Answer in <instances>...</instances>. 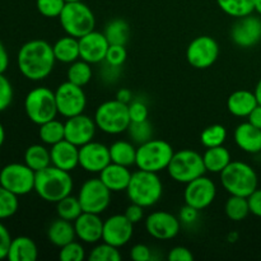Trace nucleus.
<instances>
[{"mask_svg": "<svg viewBox=\"0 0 261 261\" xmlns=\"http://www.w3.org/2000/svg\"><path fill=\"white\" fill-rule=\"evenodd\" d=\"M56 59L53 45L45 40H31L18 51L17 64L20 74L32 82L47 78L54 70Z\"/></svg>", "mask_w": 261, "mask_h": 261, "instance_id": "1", "label": "nucleus"}, {"mask_svg": "<svg viewBox=\"0 0 261 261\" xmlns=\"http://www.w3.org/2000/svg\"><path fill=\"white\" fill-rule=\"evenodd\" d=\"M74 181L70 172L60 170L55 166H48L36 172L35 191L42 200L47 203H58L70 195Z\"/></svg>", "mask_w": 261, "mask_h": 261, "instance_id": "2", "label": "nucleus"}, {"mask_svg": "<svg viewBox=\"0 0 261 261\" xmlns=\"http://www.w3.org/2000/svg\"><path fill=\"white\" fill-rule=\"evenodd\" d=\"M126 194L130 203H135L143 208H150L155 205L162 198V180L158 173L138 170L133 172Z\"/></svg>", "mask_w": 261, "mask_h": 261, "instance_id": "3", "label": "nucleus"}, {"mask_svg": "<svg viewBox=\"0 0 261 261\" xmlns=\"http://www.w3.org/2000/svg\"><path fill=\"white\" fill-rule=\"evenodd\" d=\"M219 175L222 186L229 195L247 198L256 190L259 184L254 168L242 161H232Z\"/></svg>", "mask_w": 261, "mask_h": 261, "instance_id": "4", "label": "nucleus"}, {"mask_svg": "<svg viewBox=\"0 0 261 261\" xmlns=\"http://www.w3.org/2000/svg\"><path fill=\"white\" fill-rule=\"evenodd\" d=\"M173 153L175 150L170 143L152 138L148 142L138 145L135 166L138 170L160 173L161 171L167 170Z\"/></svg>", "mask_w": 261, "mask_h": 261, "instance_id": "5", "label": "nucleus"}, {"mask_svg": "<svg viewBox=\"0 0 261 261\" xmlns=\"http://www.w3.org/2000/svg\"><path fill=\"white\" fill-rule=\"evenodd\" d=\"M59 19L64 32L76 38L83 37L96 27V17L83 0L66 3Z\"/></svg>", "mask_w": 261, "mask_h": 261, "instance_id": "6", "label": "nucleus"}, {"mask_svg": "<svg viewBox=\"0 0 261 261\" xmlns=\"http://www.w3.org/2000/svg\"><path fill=\"white\" fill-rule=\"evenodd\" d=\"M93 119L97 127L109 135H119L125 133L132 122L127 105L122 103L116 98L99 105L94 112Z\"/></svg>", "mask_w": 261, "mask_h": 261, "instance_id": "7", "label": "nucleus"}, {"mask_svg": "<svg viewBox=\"0 0 261 261\" xmlns=\"http://www.w3.org/2000/svg\"><path fill=\"white\" fill-rule=\"evenodd\" d=\"M24 111L33 124L38 125L58 116L55 92L47 87H36L31 89L24 98Z\"/></svg>", "mask_w": 261, "mask_h": 261, "instance_id": "8", "label": "nucleus"}, {"mask_svg": "<svg viewBox=\"0 0 261 261\" xmlns=\"http://www.w3.org/2000/svg\"><path fill=\"white\" fill-rule=\"evenodd\" d=\"M166 171L173 181L186 185L190 181L205 175L206 168L200 153L193 149H182L173 153L172 160Z\"/></svg>", "mask_w": 261, "mask_h": 261, "instance_id": "9", "label": "nucleus"}, {"mask_svg": "<svg viewBox=\"0 0 261 261\" xmlns=\"http://www.w3.org/2000/svg\"><path fill=\"white\" fill-rule=\"evenodd\" d=\"M36 172L25 163H9L0 170V185L17 196L35 191Z\"/></svg>", "mask_w": 261, "mask_h": 261, "instance_id": "10", "label": "nucleus"}, {"mask_svg": "<svg viewBox=\"0 0 261 261\" xmlns=\"http://www.w3.org/2000/svg\"><path fill=\"white\" fill-rule=\"evenodd\" d=\"M78 199L83 212L102 214L111 203V191L99 177L88 178L81 186Z\"/></svg>", "mask_w": 261, "mask_h": 261, "instance_id": "11", "label": "nucleus"}, {"mask_svg": "<svg viewBox=\"0 0 261 261\" xmlns=\"http://www.w3.org/2000/svg\"><path fill=\"white\" fill-rule=\"evenodd\" d=\"M58 114L65 119L84 114L87 107V96L83 87H79L66 81L61 83L55 91Z\"/></svg>", "mask_w": 261, "mask_h": 261, "instance_id": "12", "label": "nucleus"}, {"mask_svg": "<svg viewBox=\"0 0 261 261\" xmlns=\"http://www.w3.org/2000/svg\"><path fill=\"white\" fill-rule=\"evenodd\" d=\"M219 45L211 36H198L186 48L188 63L195 69H208L218 60Z\"/></svg>", "mask_w": 261, "mask_h": 261, "instance_id": "13", "label": "nucleus"}, {"mask_svg": "<svg viewBox=\"0 0 261 261\" xmlns=\"http://www.w3.org/2000/svg\"><path fill=\"white\" fill-rule=\"evenodd\" d=\"M216 196V182L212 178L206 177L205 175L186 184L185 191H184L185 204L194 206L198 211L208 208L211 204H213Z\"/></svg>", "mask_w": 261, "mask_h": 261, "instance_id": "14", "label": "nucleus"}, {"mask_svg": "<svg viewBox=\"0 0 261 261\" xmlns=\"http://www.w3.org/2000/svg\"><path fill=\"white\" fill-rule=\"evenodd\" d=\"M181 221L168 212H153L145 219V231L155 240H172L180 233Z\"/></svg>", "mask_w": 261, "mask_h": 261, "instance_id": "15", "label": "nucleus"}, {"mask_svg": "<svg viewBox=\"0 0 261 261\" xmlns=\"http://www.w3.org/2000/svg\"><path fill=\"white\" fill-rule=\"evenodd\" d=\"M231 40L239 47L250 48L261 41V19L250 14L237 18L231 28Z\"/></svg>", "mask_w": 261, "mask_h": 261, "instance_id": "16", "label": "nucleus"}, {"mask_svg": "<svg viewBox=\"0 0 261 261\" xmlns=\"http://www.w3.org/2000/svg\"><path fill=\"white\" fill-rule=\"evenodd\" d=\"M134 233V224L125 217V214H114L103 221L102 241L115 247H124L132 240Z\"/></svg>", "mask_w": 261, "mask_h": 261, "instance_id": "17", "label": "nucleus"}, {"mask_svg": "<svg viewBox=\"0 0 261 261\" xmlns=\"http://www.w3.org/2000/svg\"><path fill=\"white\" fill-rule=\"evenodd\" d=\"M111 163L110 148L99 142H89L79 147V166L86 172L99 173Z\"/></svg>", "mask_w": 261, "mask_h": 261, "instance_id": "18", "label": "nucleus"}, {"mask_svg": "<svg viewBox=\"0 0 261 261\" xmlns=\"http://www.w3.org/2000/svg\"><path fill=\"white\" fill-rule=\"evenodd\" d=\"M64 125H65V139L76 147H82L92 142L96 135V130L98 129L94 119L84 114L69 117Z\"/></svg>", "mask_w": 261, "mask_h": 261, "instance_id": "19", "label": "nucleus"}, {"mask_svg": "<svg viewBox=\"0 0 261 261\" xmlns=\"http://www.w3.org/2000/svg\"><path fill=\"white\" fill-rule=\"evenodd\" d=\"M110 42L103 32L92 31L79 38V53L82 60L89 64L103 63Z\"/></svg>", "mask_w": 261, "mask_h": 261, "instance_id": "20", "label": "nucleus"}, {"mask_svg": "<svg viewBox=\"0 0 261 261\" xmlns=\"http://www.w3.org/2000/svg\"><path fill=\"white\" fill-rule=\"evenodd\" d=\"M74 223L76 239L84 244L94 245L102 240L103 233V221L99 218V214L83 212Z\"/></svg>", "mask_w": 261, "mask_h": 261, "instance_id": "21", "label": "nucleus"}, {"mask_svg": "<svg viewBox=\"0 0 261 261\" xmlns=\"http://www.w3.org/2000/svg\"><path fill=\"white\" fill-rule=\"evenodd\" d=\"M50 155L51 165L60 170L71 172L79 166V147L66 139L51 145Z\"/></svg>", "mask_w": 261, "mask_h": 261, "instance_id": "22", "label": "nucleus"}, {"mask_svg": "<svg viewBox=\"0 0 261 261\" xmlns=\"http://www.w3.org/2000/svg\"><path fill=\"white\" fill-rule=\"evenodd\" d=\"M132 175L133 172L129 167L111 162L99 172V178L111 193H120L126 191Z\"/></svg>", "mask_w": 261, "mask_h": 261, "instance_id": "23", "label": "nucleus"}, {"mask_svg": "<svg viewBox=\"0 0 261 261\" xmlns=\"http://www.w3.org/2000/svg\"><path fill=\"white\" fill-rule=\"evenodd\" d=\"M234 143L244 152L250 154H257L261 152V129L250 124L242 122L234 130Z\"/></svg>", "mask_w": 261, "mask_h": 261, "instance_id": "24", "label": "nucleus"}, {"mask_svg": "<svg viewBox=\"0 0 261 261\" xmlns=\"http://www.w3.org/2000/svg\"><path fill=\"white\" fill-rule=\"evenodd\" d=\"M257 105L259 103L255 93L247 89L234 91L227 99V109L229 114L236 117H247Z\"/></svg>", "mask_w": 261, "mask_h": 261, "instance_id": "25", "label": "nucleus"}, {"mask_svg": "<svg viewBox=\"0 0 261 261\" xmlns=\"http://www.w3.org/2000/svg\"><path fill=\"white\" fill-rule=\"evenodd\" d=\"M38 257L36 242L27 236H18L12 240L7 259L9 261H35Z\"/></svg>", "mask_w": 261, "mask_h": 261, "instance_id": "26", "label": "nucleus"}, {"mask_svg": "<svg viewBox=\"0 0 261 261\" xmlns=\"http://www.w3.org/2000/svg\"><path fill=\"white\" fill-rule=\"evenodd\" d=\"M47 239L54 246L59 247V249L63 247L64 245L74 241L76 239L74 223L58 217V219L51 222V224L48 226Z\"/></svg>", "mask_w": 261, "mask_h": 261, "instance_id": "27", "label": "nucleus"}, {"mask_svg": "<svg viewBox=\"0 0 261 261\" xmlns=\"http://www.w3.org/2000/svg\"><path fill=\"white\" fill-rule=\"evenodd\" d=\"M54 55L56 61H60L63 64H71L81 59L79 53V38L73 36H64L60 37L53 45Z\"/></svg>", "mask_w": 261, "mask_h": 261, "instance_id": "28", "label": "nucleus"}, {"mask_svg": "<svg viewBox=\"0 0 261 261\" xmlns=\"http://www.w3.org/2000/svg\"><path fill=\"white\" fill-rule=\"evenodd\" d=\"M203 161L206 172L221 173L232 162V158L231 153L224 145H218V147L206 148L205 153L203 154Z\"/></svg>", "mask_w": 261, "mask_h": 261, "instance_id": "29", "label": "nucleus"}, {"mask_svg": "<svg viewBox=\"0 0 261 261\" xmlns=\"http://www.w3.org/2000/svg\"><path fill=\"white\" fill-rule=\"evenodd\" d=\"M109 148L110 155H111V162L126 166V167H132V166L135 165V161H137V148L134 147L132 142L116 140Z\"/></svg>", "mask_w": 261, "mask_h": 261, "instance_id": "30", "label": "nucleus"}, {"mask_svg": "<svg viewBox=\"0 0 261 261\" xmlns=\"http://www.w3.org/2000/svg\"><path fill=\"white\" fill-rule=\"evenodd\" d=\"M24 163L35 172L51 166L50 149L42 144H32L25 149Z\"/></svg>", "mask_w": 261, "mask_h": 261, "instance_id": "31", "label": "nucleus"}, {"mask_svg": "<svg viewBox=\"0 0 261 261\" xmlns=\"http://www.w3.org/2000/svg\"><path fill=\"white\" fill-rule=\"evenodd\" d=\"M110 45H126L130 37L129 23L121 18L110 20L103 31Z\"/></svg>", "mask_w": 261, "mask_h": 261, "instance_id": "32", "label": "nucleus"}, {"mask_svg": "<svg viewBox=\"0 0 261 261\" xmlns=\"http://www.w3.org/2000/svg\"><path fill=\"white\" fill-rule=\"evenodd\" d=\"M38 137L46 145H54L65 139V125L60 120L53 119L40 125Z\"/></svg>", "mask_w": 261, "mask_h": 261, "instance_id": "33", "label": "nucleus"}, {"mask_svg": "<svg viewBox=\"0 0 261 261\" xmlns=\"http://www.w3.org/2000/svg\"><path fill=\"white\" fill-rule=\"evenodd\" d=\"M219 9L233 18H242L255 12V0H217Z\"/></svg>", "mask_w": 261, "mask_h": 261, "instance_id": "34", "label": "nucleus"}, {"mask_svg": "<svg viewBox=\"0 0 261 261\" xmlns=\"http://www.w3.org/2000/svg\"><path fill=\"white\" fill-rule=\"evenodd\" d=\"M93 71H92V64L78 59L74 63L69 64L66 78L69 82L76 84L79 87H84L91 82Z\"/></svg>", "mask_w": 261, "mask_h": 261, "instance_id": "35", "label": "nucleus"}, {"mask_svg": "<svg viewBox=\"0 0 261 261\" xmlns=\"http://www.w3.org/2000/svg\"><path fill=\"white\" fill-rule=\"evenodd\" d=\"M224 212L231 221H244L250 214L249 200L244 196L229 195V198L226 201V205H224Z\"/></svg>", "mask_w": 261, "mask_h": 261, "instance_id": "36", "label": "nucleus"}, {"mask_svg": "<svg viewBox=\"0 0 261 261\" xmlns=\"http://www.w3.org/2000/svg\"><path fill=\"white\" fill-rule=\"evenodd\" d=\"M56 213H58L59 218L66 219V221L74 222L82 213H83V209H82L81 203H79L78 196L68 195L66 198L61 199L60 201L56 203Z\"/></svg>", "mask_w": 261, "mask_h": 261, "instance_id": "37", "label": "nucleus"}, {"mask_svg": "<svg viewBox=\"0 0 261 261\" xmlns=\"http://www.w3.org/2000/svg\"><path fill=\"white\" fill-rule=\"evenodd\" d=\"M227 129L221 124H213L206 126L200 134V142L205 148L223 145L227 140Z\"/></svg>", "mask_w": 261, "mask_h": 261, "instance_id": "38", "label": "nucleus"}, {"mask_svg": "<svg viewBox=\"0 0 261 261\" xmlns=\"http://www.w3.org/2000/svg\"><path fill=\"white\" fill-rule=\"evenodd\" d=\"M127 134L133 143H137L138 145L142 143L148 142L153 137V127L148 120L144 121H132L127 127Z\"/></svg>", "mask_w": 261, "mask_h": 261, "instance_id": "39", "label": "nucleus"}, {"mask_svg": "<svg viewBox=\"0 0 261 261\" xmlns=\"http://www.w3.org/2000/svg\"><path fill=\"white\" fill-rule=\"evenodd\" d=\"M88 259L91 261H119L121 260V254L119 247H115L103 241L102 244H97L91 250Z\"/></svg>", "mask_w": 261, "mask_h": 261, "instance_id": "40", "label": "nucleus"}, {"mask_svg": "<svg viewBox=\"0 0 261 261\" xmlns=\"http://www.w3.org/2000/svg\"><path fill=\"white\" fill-rule=\"evenodd\" d=\"M19 206L18 196L0 185V221L14 216Z\"/></svg>", "mask_w": 261, "mask_h": 261, "instance_id": "41", "label": "nucleus"}, {"mask_svg": "<svg viewBox=\"0 0 261 261\" xmlns=\"http://www.w3.org/2000/svg\"><path fill=\"white\" fill-rule=\"evenodd\" d=\"M59 259L63 261H83L86 259V249L78 241H71L60 247Z\"/></svg>", "mask_w": 261, "mask_h": 261, "instance_id": "42", "label": "nucleus"}, {"mask_svg": "<svg viewBox=\"0 0 261 261\" xmlns=\"http://www.w3.org/2000/svg\"><path fill=\"white\" fill-rule=\"evenodd\" d=\"M65 0H36V7L40 14L46 18H56L61 14Z\"/></svg>", "mask_w": 261, "mask_h": 261, "instance_id": "43", "label": "nucleus"}, {"mask_svg": "<svg viewBox=\"0 0 261 261\" xmlns=\"http://www.w3.org/2000/svg\"><path fill=\"white\" fill-rule=\"evenodd\" d=\"M13 97L14 91L12 83L4 75V73H0V112L5 111L12 105Z\"/></svg>", "mask_w": 261, "mask_h": 261, "instance_id": "44", "label": "nucleus"}, {"mask_svg": "<svg viewBox=\"0 0 261 261\" xmlns=\"http://www.w3.org/2000/svg\"><path fill=\"white\" fill-rule=\"evenodd\" d=\"M127 59V51L125 45H110L107 50L105 63L114 66H122Z\"/></svg>", "mask_w": 261, "mask_h": 261, "instance_id": "45", "label": "nucleus"}, {"mask_svg": "<svg viewBox=\"0 0 261 261\" xmlns=\"http://www.w3.org/2000/svg\"><path fill=\"white\" fill-rule=\"evenodd\" d=\"M129 116L130 121H144L148 120L149 116V110H148L147 103L140 98H134L129 105Z\"/></svg>", "mask_w": 261, "mask_h": 261, "instance_id": "46", "label": "nucleus"}, {"mask_svg": "<svg viewBox=\"0 0 261 261\" xmlns=\"http://www.w3.org/2000/svg\"><path fill=\"white\" fill-rule=\"evenodd\" d=\"M130 257L134 261H149L153 259L152 250L144 244H137L130 250Z\"/></svg>", "mask_w": 261, "mask_h": 261, "instance_id": "47", "label": "nucleus"}, {"mask_svg": "<svg viewBox=\"0 0 261 261\" xmlns=\"http://www.w3.org/2000/svg\"><path fill=\"white\" fill-rule=\"evenodd\" d=\"M199 218V211L194 206L188 205L185 204V206L180 209V216L178 219L181 221V224H186V226H191L193 223H195Z\"/></svg>", "mask_w": 261, "mask_h": 261, "instance_id": "48", "label": "nucleus"}, {"mask_svg": "<svg viewBox=\"0 0 261 261\" xmlns=\"http://www.w3.org/2000/svg\"><path fill=\"white\" fill-rule=\"evenodd\" d=\"M167 259L170 261H193L194 255L188 247L176 246L170 250L167 255Z\"/></svg>", "mask_w": 261, "mask_h": 261, "instance_id": "49", "label": "nucleus"}, {"mask_svg": "<svg viewBox=\"0 0 261 261\" xmlns=\"http://www.w3.org/2000/svg\"><path fill=\"white\" fill-rule=\"evenodd\" d=\"M12 240L13 239L12 236H10L8 228L0 222V260L7 259Z\"/></svg>", "mask_w": 261, "mask_h": 261, "instance_id": "50", "label": "nucleus"}, {"mask_svg": "<svg viewBox=\"0 0 261 261\" xmlns=\"http://www.w3.org/2000/svg\"><path fill=\"white\" fill-rule=\"evenodd\" d=\"M144 209L145 208L138 205V204L132 203L129 206H127L124 214L133 224H137V223H139L143 218H144Z\"/></svg>", "mask_w": 261, "mask_h": 261, "instance_id": "51", "label": "nucleus"}, {"mask_svg": "<svg viewBox=\"0 0 261 261\" xmlns=\"http://www.w3.org/2000/svg\"><path fill=\"white\" fill-rule=\"evenodd\" d=\"M250 213L261 218V189H256L251 195L247 196Z\"/></svg>", "mask_w": 261, "mask_h": 261, "instance_id": "52", "label": "nucleus"}, {"mask_svg": "<svg viewBox=\"0 0 261 261\" xmlns=\"http://www.w3.org/2000/svg\"><path fill=\"white\" fill-rule=\"evenodd\" d=\"M105 64H106V66H105V70L103 73H102V75H103L105 81L109 82V83H112V82L116 81L117 76H119L121 66H114V65H110V64L107 63Z\"/></svg>", "mask_w": 261, "mask_h": 261, "instance_id": "53", "label": "nucleus"}, {"mask_svg": "<svg viewBox=\"0 0 261 261\" xmlns=\"http://www.w3.org/2000/svg\"><path fill=\"white\" fill-rule=\"evenodd\" d=\"M9 66V55L4 43L0 41V73H5Z\"/></svg>", "mask_w": 261, "mask_h": 261, "instance_id": "54", "label": "nucleus"}, {"mask_svg": "<svg viewBox=\"0 0 261 261\" xmlns=\"http://www.w3.org/2000/svg\"><path fill=\"white\" fill-rule=\"evenodd\" d=\"M247 121L250 124H252L254 126L261 129V105H257L254 110L251 111V114L247 116Z\"/></svg>", "mask_w": 261, "mask_h": 261, "instance_id": "55", "label": "nucleus"}, {"mask_svg": "<svg viewBox=\"0 0 261 261\" xmlns=\"http://www.w3.org/2000/svg\"><path fill=\"white\" fill-rule=\"evenodd\" d=\"M116 99H119V101L122 102V103L129 105L134 98H133V93L130 89L120 88L116 93Z\"/></svg>", "mask_w": 261, "mask_h": 261, "instance_id": "56", "label": "nucleus"}, {"mask_svg": "<svg viewBox=\"0 0 261 261\" xmlns=\"http://www.w3.org/2000/svg\"><path fill=\"white\" fill-rule=\"evenodd\" d=\"M254 93H255V97H256V99H257V103L261 105V79L257 82L256 87H255Z\"/></svg>", "mask_w": 261, "mask_h": 261, "instance_id": "57", "label": "nucleus"}, {"mask_svg": "<svg viewBox=\"0 0 261 261\" xmlns=\"http://www.w3.org/2000/svg\"><path fill=\"white\" fill-rule=\"evenodd\" d=\"M237 240H239V233H237V232H231V233L228 234V237H227V241L231 242V244L236 242Z\"/></svg>", "mask_w": 261, "mask_h": 261, "instance_id": "58", "label": "nucleus"}, {"mask_svg": "<svg viewBox=\"0 0 261 261\" xmlns=\"http://www.w3.org/2000/svg\"><path fill=\"white\" fill-rule=\"evenodd\" d=\"M5 142V130H4V126L2 125V122H0V148H2V145L4 144Z\"/></svg>", "mask_w": 261, "mask_h": 261, "instance_id": "59", "label": "nucleus"}, {"mask_svg": "<svg viewBox=\"0 0 261 261\" xmlns=\"http://www.w3.org/2000/svg\"><path fill=\"white\" fill-rule=\"evenodd\" d=\"M255 12L261 15V0H255Z\"/></svg>", "mask_w": 261, "mask_h": 261, "instance_id": "60", "label": "nucleus"}, {"mask_svg": "<svg viewBox=\"0 0 261 261\" xmlns=\"http://www.w3.org/2000/svg\"><path fill=\"white\" fill-rule=\"evenodd\" d=\"M66 3H69V2H82V0H65Z\"/></svg>", "mask_w": 261, "mask_h": 261, "instance_id": "61", "label": "nucleus"}, {"mask_svg": "<svg viewBox=\"0 0 261 261\" xmlns=\"http://www.w3.org/2000/svg\"><path fill=\"white\" fill-rule=\"evenodd\" d=\"M260 154H261V152H260Z\"/></svg>", "mask_w": 261, "mask_h": 261, "instance_id": "62", "label": "nucleus"}]
</instances>
